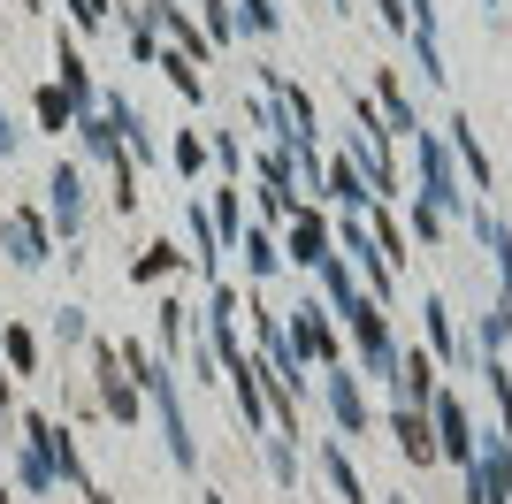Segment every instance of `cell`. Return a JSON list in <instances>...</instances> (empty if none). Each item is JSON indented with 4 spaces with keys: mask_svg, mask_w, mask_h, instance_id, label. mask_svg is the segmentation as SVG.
<instances>
[{
    "mask_svg": "<svg viewBox=\"0 0 512 504\" xmlns=\"http://www.w3.org/2000/svg\"><path fill=\"white\" fill-rule=\"evenodd\" d=\"M344 329H352V344L367 352V375L390 382L398 375V344H390V321H383V298H352V306H337Z\"/></svg>",
    "mask_w": 512,
    "mask_h": 504,
    "instance_id": "obj_1",
    "label": "cell"
},
{
    "mask_svg": "<svg viewBox=\"0 0 512 504\" xmlns=\"http://www.w3.org/2000/svg\"><path fill=\"white\" fill-rule=\"evenodd\" d=\"M92 375H100V405H107V413H115V420L130 428V420H138V398H146V390H138V382L123 375V352H115V344H92Z\"/></svg>",
    "mask_w": 512,
    "mask_h": 504,
    "instance_id": "obj_2",
    "label": "cell"
},
{
    "mask_svg": "<svg viewBox=\"0 0 512 504\" xmlns=\"http://www.w3.org/2000/svg\"><path fill=\"white\" fill-rule=\"evenodd\" d=\"M413 138H421V191H428L421 207H436V214H444V207H467V191L451 184V153H444V138H436V130H413Z\"/></svg>",
    "mask_w": 512,
    "mask_h": 504,
    "instance_id": "obj_3",
    "label": "cell"
},
{
    "mask_svg": "<svg viewBox=\"0 0 512 504\" xmlns=\"http://www.w3.org/2000/svg\"><path fill=\"white\" fill-rule=\"evenodd\" d=\"M436 459H451V466H474V451H482V443H474V428H467V405L451 398V390H436Z\"/></svg>",
    "mask_w": 512,
    "mask_h": 504,
    "instance_id": "obj_4",
    "label": "cell"
},
{
    "mask_svg": "<svg viewBox=\"0 0 512 504\" xmlns=\"http://www.w3.org/2000/svg\"><path fill=\"white\" fill-rule=\"evenodd\" d=\"M23 436H31L46 459H54V474H62V482L92 489V482H85V459H77V443H69V428H54V420H23Z\"/></svg>",
    "mask_w": 512,
    "mask_h": 504,
    "instance_id": "obj_5",
    "label": "cell"
},
{
    "mask_svg": "<svg viewBox=\"0 0 512 504\" xmlns=\"http://www.w3.org/2000/svg\"><path fill=\"white\" fill-rule=\"evenodd\" d=\"M0 245H8V260H16V268H39L46 260V222L39 214H0Z\"/></svg>",
    "mask_w": 512,
    "mask_h": 504,
    "instance_id": "obj_6",
    "label": "cell"
},
{
    "mask_svg": "<svg viewBox=\"0 0 512 504\" xmlns=\"http://www.w3.org/2000/svg\"><path fill=\"white\" fill-rule=\"evenodd\" d=\"M291 352H306V359H321V367H337V329H329V321H321V306H299V314H291Z\"/></svg>",
    "mask_w": 512,
    "mask_h": 504,
    "instance_id": "obj_7",
    "label": "cell"
},
{
    "mask_svg": "<svg viewBox=\"0 0 512 504\" xmlns=\"http://www.w3.org/2000/svg\"><path fill=\"white\" fill-rule=\"evenodd\" d=\"M467 222H474V237L490 245V260H497V283H505V298H497V306H505V314H512V230H505V222H497L490 207H474Z\"/></svg>",
    "mask_w": 512,
    "mask_h": 504,
    "instance_id": "obj_8",
    "label": "cell"
},
{
    "mask_svg": "<svg viewBox=\"0 0 512 504\" xmlns=\"http://www.w3.org/2000/svg\"><path fill=\"white\" fill-rule=\"evenodd\" d=\"M329 413H337L344 436H367V398H360V375L329 367Z\"/></svg>",
    "mask_w": 512,
    "mask_h": 504,
    "instance_id": "obj_9",
    "label": "cell"
},
{
    "mask_svg": "<svg viewBox=\"0 0 512 504\" xmlns=\"http://www.w3.org/2000/svg\"><path fill=\"white\" fill-rule=\"evenodd\" d=\"M46 191H54V222H62V237H85V184H77V168L62 161Z\"/></svg>",
    "mask_w": 512,
    "mask_h": 504,
    "instance_id": "obj_10",
    "label": "cell"
},
{
    "mask_svg": "<svg viewBox=\"0 0 512 504\" xmlns=\"http://www.w3.org/2000/svg\"><path fill=\"white\" fill-rule=\"evenodd\" d=\"M291 260H299V268H321V260H329V222H321L314 207L291 214Z\"/></svg>",
    "mask_w": 512,
    "mask_h": 504,
    "instance_id": "obj_11",
    "label": "cell"
},
{
    "mask_svg": "<svg viewBox=\"0 0 512 504\" xmlns=\"http://www.w3.org/2000/svg\"><path fill=\"white\" fill-rule=\"evenodd\" d=\"M390 428H398V451H406L413 466L436 459V436H428V405H398V420H390Z\"/></svg>",
    "mask_w": 512,
    "mask_h": 504,
    "instance_id": "obj_12",
    "label": "cell"
},
{
    "mask_svg": "<svg viewBox=\"0 0 512 504\" xmlns=\"http://www.w3.org/2000/svg\"><path fill=\"white\" fill-rule=\"evenodd\" d=\"M428 375H436V367H428V352H406V359H398V375H390V382H398V405H428V398H436V382H428Z\"/></svg>",
    "mask_w": 512,
    "mask_h": 504,
    "instance_id": "obj_13",
    "label": "cell"
},
{
    "mask_svg": "<svg viewBox=\"0 0 512 504\" xmlns=\"http://www.w3.org/2000/svg\"><path fill=\"white\" fill-rule=\"evenodd\" d=\"M321 191H329L337 207H375V191L360 184V168H352V161H329V176H321Z\"/></svg>",
    "mask_w": 512,
    "mask_h": 504,
    "instance_id": "obj_14",
    "label": "cell"
},
{
    "mask_svg": "<svg viewBox=\"0 0 512 504\" xmlns=\"http://www.w3.org/2000/svg\"><path fill=\"white\" fill-rule=\"evenodd\" d=\"M421 314H428V352H436V367H459V336H451V314H444V298H428Z\"/></svg>",
    "mask_w": 512,
    "mask_h": 504,
    "instance_id": "obj_15",
    "label": "cell"
},
{
    "mask_svg": "<svg viewBox=\"0 0 512 504\" xmlns=\"http://www.w3.org/2000/svg\"><path fill=\"white\" fill-rule=\"evenodd\" d=\"M321 474L337 482V497H344V504H367V482H360V474H352V459H344L337 443H321Z\"/></svg>",
    "mask_w": 512,
    "mask_h": 504,
    "instance_id": "obj_16",
    "label": "cell"
},
{
    "mask_svg": "<svg viewBox=\"0 0 512 504\" xmlns=\"http://www.w3.org/2000/svg\"><path fill=\"white\" fill-rule=\"evenodd\" d=\"M444 138H451V146H459V161H467V176H474V184H482V191H490V153L474 146V123H444Z\"/></svg>",
    "mask_w": 512,
    "mask_h": 504,
    "instance_id": "obj_17",
    "label": "cell"
},
{
    "mask_svg": "<svg viewBox=\"0 0 512 504\" xmlns=\"http://www.w3.org/2000/svg\"><path fill=\"white\" fill-rule=\"evenodd\" d=\"M375 100H383L390 130H421V123H413V107H406V92H398V77H390V69H375Z\"/></svg>",
    "mask_w": 512,
    "mask_h": 504,
    "instance_id": "obj_18",
    "label": "cell"
},
{
    "mask_svg": "<svg viewBox=\"0 0 512 504\" xmlns=\"http://www.w3.org/2000/svg\"><path fill=\"white\" fill-rule=\"evenodd\" d=\"M54 69H62V92H69V100H77V115H85V107H100V100H92V77H85V62H77L69 46H62V54H54Z\"/></svg>",
    "mask_w": 512,
    "mask_h": 504,
    "instance_id": "obj_19",
    "label": "cell"
},
{
    "mask_svg": "<svg viewBox=\"0 0 512 504\" xmlns=\"http://www.w3.org/2000/svg\"><path fill=\"white\" fill-rule=\"evenodd\" d=\"M39 123L46 130H69V123H77V100H69L62 84H46V92H39Z\"/></svg>",
    "mask_w": 512,
    "mask_h": 504,
    "instance_id": "obj_20",
    "label": "cell"
},
{
    "mask_svg": "<svg viewBox=\"0 0 512 504\" xmlns=\"http://www.w3.org/2000/svg\"><path fill=\"white\" fill-rule=\"evenodd\" d=\"M176 260H184V252H176L169 237H161V245H146V252H138V260H130V275H138V283H153V275H169Z\"/></svg>",
    "mask_w": 512,
    "mask_h": 504,
    "instance_id": "obj_21",
    "label": "cell"
},
{
    "mask_svg": "<svg viewBox=\"0 0 512 504\" xmlns=\"http://www.w3.org/2000/svg\"><path fill=\"white\" fill-rule=\"evenodd\" d=\"M321 291H329V298H337V306H352V298H360V291H352V268H344V252H329V260H321Z\"/></svg>",
    "mask_w": 512,
    "mask_h": 504,
    "instance_id": "obj_22",
    "label": "cell"
},
{
    "mask_svg": "<svg viewBox=\"0 0 512 504\" xmlns=\"http://www.w3.org/2000/svg\"><path fill=\"white\" fill-rule=\"evenodd\" d=\"M237 230H245V199H237V191H222V199H214V237H222V245H237Z\"/></svg>",
    "mask_w": 512,
    "mask_h": 504,
    "instance_id": "obj_23",
    "label": "cell"
},
{
    "mask_svg": "<svg viewBox=\"0 0 512 504\" xmlns=\"http://www.w3.org/2000/svg\"><path fill=\"white\" fill-rule=\"evenodd\" d=\"M23 482H31V489H54V482H62V474H54V459H46V451H39V443H31V436H23Z\"/></svg>",
    "mask_w": 512,
    "mask_h": 504,
    "instance_id": "obj_24",
    "label": "cell"
},
{
    "mask_svg": "<svg viewBox=\"0 0 512 504\" xmlns=\"http://www.w3.org/2000/svg\"><path fill=\"white\" fill-rule=\"evenodd\" d=\"M0 352H8V367H16V375H31L39 344H31V329H0Z\"/></svg>",
    "mask_w": 512,
    "mask_h": 504,
    "instance_id": "obj_25",
    "label": "cell"
},
{
    "mask_svg": "<svg viewBox=\"0 0 512 504\" xmlns=\"http://www.w3.org/2000/svg\"><path fill=\"white\" fill-rule=\"evenodd\" d=\"M161 69H169V84H176V92H184V100H199V92H207V84H199V69L184 62V54H169V62H161Z\"/></svg>",
    "mask_w": 512,
    "mask_h": 504,
    "instance_id": "obj_26",
    "label": "cell"
},
{
    "mask_svg": "<svg viewBox=\"0 0 512 504\" xmlns=\"http://www.w3.org/2000/svg\"><path fill=\"white\" fill-rule=\"evenodd\" d=\"M245 260H253V275H276V260H283V252L268 245L260 230H245Z\"/></svg>",
    "mask_w": 512,
    "mask_h": 504,
    "instance_id": "obj_27",
    "label": "cell"
},
{
    "mask_svg": "<svg viewBox=\"0 0 512 504\" xmlns=\"http://www.w3.org/2000/svg\"><path fill=\"white\" fill-rule=\"evenodd\" d=\"M245 31H260V39H268V31H283L276 0H245Z\"/></svg>",
    "mask_w": 512,
    "mask_h": 504,
    "instance_id": "obj_28",
    "label": "cell"
},
{
    "mask_svg": "<svg viewBox=\"0 0 512 504\" xmlns=\"http://www.w3.org/2000/svg\"><path fill=\"white\" fill-rule=\"evenodd\" d=\"M161 344H169V352L184 344V298H169V306H161Z\"/></svg>",
    "mask_w": 512,
    "mask_h": 504,
    "instance_id": "obj_29",
    "label": "cell"
},
{
    "mask_svg": "<svg viewBox=\"0 0 512 504\" xmlns=\"http://www.w3.org/2000/svg\"><path fill=\"white\" fill-rule=\"evenodd\" d=\"M69 16L85 23V31H100V23H107V0H69Z\"/></svg>",
    "mask_w": 512,
    "mask_h": 504,
    "instance_id": "obj_30",
    "label": "cell"
},
{
    "mask_svg": "<svg viewBox=\"0 0 512 504\" xmlns=\"http://www.w3.org/2000/svg\"><path fill=\"white\" fill-rule=\"evenodd\" d=\"M169 161H176V168H184V176H192V168H199V161H207V153H199V138H176V153H169Z\"/></svg>",
    "mask_w": 512,
    "mask_h": 504,
    "instance_id": "obj_31",
    "label": "cell"
},
{
    "mask_svg": "<svg viewBox=\"0 0 512 504\" xmlns=\"http://www.w3.org/2000/svg\"><path fill=\"white\" fill-rule=\"evenodd\" d=\"M0 153H16V123H8V107H0Z\"/></svg>",
    "mask_w": 512,
    "mask_h": 504,
    "instance_id": "obj_32",
    "label": "cell"
},
{
    "mask_svg": "<svg viewBox=\"0 0 512 504\" xmlns=\"http://www.w3.org/2000/svg\"><path fill=\"white\" fill-rule=\"evenodd\" d=\"M0 413H8V382H0Z\"/></svg>",
    "mask_w": 512,
    "mask_h": 504,
    "instance_id": "obj_33",
    "label": "cell"
},
{
    "mask_svg": "<svg viewBox=\"0 0 512 504\" xmlns=\"http://www.w3.org/2000/svg\"><path fill=\"white\" fill-rule=\"evenodd\" d=\"M16 8H39V0H16Z\"/></svg>",
    "mask_w": 512,
    "mask_h": 504,
    "instance_id": "obj_34",
    "label": "cell"
},
{
    "mask_svg": "<svg viewBox=\"0 0 512 504\" xmlns=\"http://www.w3.org/2000/svg\"><path fill=\"white\" fill-rule=\"evenodd\" d=\"M0 504H8V489H0Z\"/></svg>",
    "mask_w": 512,
    "mask_h": 504,
    "instance_id": "obj_35",
    "label": "cell"
},
{
    "mask_svg": "<svg viewBox=\"0 0 512 504\" xmlns=\"http://www.w3.org/2000/svg\"><path fill=\"white\" fill-rule=\"evenodd\" d=\"M390 504H406V497H390Z\"/></svg>",
    "mask_w": 512,
    "mask_h": 504,
    "instance_id": "obj_36",
    "label": "cell"
},
{
    "mask_svg": "<svg viewBox=\"0 0 512 504\" xmlns=\"http://www.w3.org/2000/svg\"><path fill=\"white\" fill-rule=\"evenodd\" d=\"M207 504H222V497H207Z\"/></svg>",
    "mask_w": 512,
    "mask_h": 504,
    "instance_id": "obj_37",
    "label": "cell"
},
{
    "mask_svg": "<svg viewBox=\"0 0 512 504\" xmlns=\"http://www.w3.org/2000/svg\"><path fill=\"white\" fill-rule=\"evenodd\" d=\"M337 8H344V0H337Z\"/></svg>",
    "mask_w": 512,
    "mask_h": 504,
    "instance_id": "obj_38",
    "label": "cell"
}]
</instances>
